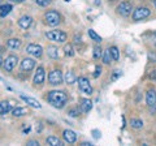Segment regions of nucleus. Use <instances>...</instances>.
Here are the masks:
<instances>
[{"label":"nucleus","mask_w":156,"mask_h":146,"mask_svg":"<svg viewBox=\"0 0 156 146\" xmlns=\"http://www.w3.org/2000/svg\"><path fill=\"white\" fill-rule=\"evenodd\" d=\"M47 100L55 108H62L68 102V94L62 90H52L47 94Z\"/></svg>","instance_id":"f257e3e1"},{"label":"nucleus","mask_w":156,"mask_h":146,"mask_svg":"<svg viewBox=\"0 0 156 146\" xmlns=\"http://www.w3.org/2000/svg\"><path fill=\"white\" fill-rule=\"evenodd\" d=\"M46 37L52 42H57V43H64L66 41V33L62 30H51L46 33Z\"/></svg>","instance_id":"f03ea898"},{"label":"nucleus","mask_w":156,"mask_h":146,"mask_svg":"<svg viewBox=\"0 0 156 146\" xmlns=\"http://www.w3.org/2000/svg\"><path fill=\"white\" fill-rule=\"evenodd\" d=\"M44 20H46L47 25L57 26V25H60V22H61V16L56 11H48L44 14Z\"/></svg>","instance_id":"7ed1b4c3"},{"label":"nucleus","mask_w":156,"mask_h":146,"mask_svg":"<svg viewBox=\"0 0 156 146\" xmlns=\"http://www.w3.org/2000/svg\"><path fill=\"white\" fill-rule=\"evenodd\" d=\"M77 82H78V87H80V90L82 91V93H85L86 95H91L92 94V86H91V84H90V81H89V78H86V77H78V80H77Z\"/></svg>","instance_id":"20e7f679"},{"label":"nucleus","mask_w":156,"mask_h":146,"mask_svg":"<svg viewBox=\"0 0 156 146\" xmlns=\"http://www.w3.org/2000/svg\"><path fill=\"white\" fill-rule=\"evenodd\" d=\"M131 12H133V5L130 2H121L117 5V13L121 14L122 17H129Z\"/></svg>","instance_id":"39448f33"},{"label":"nucleus","mask_w":156,"mask_h":146,"mask_svg":"<svg viewBox=\"0 0 156 146\" xmlns=\"http://www.w3.org/2000/svg\"><path fill=\"white\" fill-rule=\"evenodd\" d=\"M151 14V11L148 8H146V7H139V8H136L134 9V12H133V20L134 21H139V20H144V18H147L148 16Z\"/></svg>","instance_id":"423d86ee"},{"label":"nucleus","mask_w":156,"mask_h":146,"mask_svg":"<svg viewBox=\"0 0 156 146\" xmlns=\"http://www.w3.org/2000/svg\"><path fill=\"white\" fill-rule=\"evenodd\" d=\"M18 63V57L16 55H9L5 60L3 61V68L5 72H12L14 68H16Z\"/></svg>","instance_id":"0eeeda50"},{"label":"nucleus","mask_w":156,"mask_h":146,"mask_svg":"<svg viewBox=\"0 0 156 146\" xmlns=\"http://www.w3.org/2000/svg\"><path fill=\"white\" fill-rule=\"evenodd\" d=\"M48 82L51 85H60L62 84V73L58 69H53L48 75Z\"/></svg>","instance_id":"6e6552de"},{"label":"nucleus","mask_w":156,"mask_h":146,"mask_svg":"<svg viewBox=\"0 0 156 146\" xmlns=\"http://www.w3.org/2000/svg\"><path fill=\"white\" fill-rule=\"evenodd\" d=\"M26 52L29 53V55H31L34 57H37V59H39L42 55H43V48L39 46V45H35V43H31V45H29L26 47Z\"/></svg>","instance_id":"1a4fd4ad"},{"label":"nucleus","mask_w":156,"mask_h":146,"mask_svg":"<svg viewBox=\"0 0 156 146\" xmlns=\"http://www.w3.org/2000/svg\"><path fill=\"white\" fill-rule=\"evenodd\" d=\"M44 78H46V72H44V68L43 67H38L37 68V72L34 75V85H42L44 82Z\"/></svg>","instance_id":"9d476101"},{"label":"nucleus","mask_w":156,"mask_h":146,"mask_svg":"<svg viewBox=\"0 0 156 146\" xmlns=\"http://www.w3.org/2000/svg\"><path fill=\"white\" fill-rule=\"evenodd\" d=\"M34 67H35V61H34V59H30V57L22 59V61H21V71L22 72H30V71L34 69Z\"/></svg>","instance_id":"9b49d317"},{"label":"nucleus","mask_w":156,"mask_h":146,"mask_svg":"<svg viewBox=\"0 0 156 146\" xmlns=\"http://www.w3.org/2000/svg\"><path fill=\"white\" fill-rule=\"evenodd\" d=\"M62 138H64V141L68 144H74L77 141V133L74 132V130L65 129L64 132H62Z\"/></svg>","instance_id":"f8f14e48"},{"label":"nucleus","mask_w":156,"mask_h":146,"mask_svg":"<svg viewBox=\"0 0 156 146\" xmlns=\"http://www.w3.org/2000/svg\"><path fill=\"white\" fill-rule=\"evenodd\" d=\"M31 24H33V17H30V16H22V17H20V20H18V26L23 29V30L30 27Z\"/></svg>","instance_id":"ddd939ff"},{"label":"nucleus","mask_w":156,"mask_h":146,"mask_svg":"<svg viewBox=\"0 0 156 146\" xmlns=\"http://www.w3.org/2000/svg\"><path fill=\"white\" fill-rule=\"evenodd\" d=\"M146 103L148 107H155L156 106V91L154 89H151L146 94Z\"/></svg>","instance_id":"4468645a"},{"label":"nucleus","mask_w":156,"mask_h":146,"mask_svg":"<svg viewBox=\"0 0 156 146\" xmlns=\"http://www.w3.org/2000/svg\"><path fill=\"white\" fill-rule=\"evenodd\" d=\"M13 108H12V104L11 102L8 100H2L0 102V115H5L8 112H11Z\"/></svg>","instance_id":"2eb2a0df"},{"label":"nucleus","mask_w":156,"mask_h":146,"mask_svg":"<svg viewBox=\"0 0 156 146\" xmlns=\"http://www.w3.org/2000/svg\"><path fill=\"white\" fill-rule=\"evenodd\" d=\"M91 108H92V102L90 99H86V98L81 99V111L82 112L87 114L91 111Z\"/></svg>","instance_id":"dca6fc26"},{"label":"nucleus","mask_w":156,"mask_h":146,"mask_svg":"<svg viewBox=\"0 0 156 146\" xmlns=\"http://www.w3.org/2000/svg\"><path fill=\"white\" fill-rule=\"evenodd\" d=\"M29 114V111L26 107H14L12 110V115L14 118H21V116H25Z\"/></svg>","instance_id":"f3484780"},{"label":"nucleus","mask_w":156,"mask_h":146,"mask_svg":"<svg viewBox=\"0 0 156 146\" xmlns=\"http://www.w3.org/2000/svg\"><path fill=\"white\" fill-rule=\"evenodd\" d=\"M21 45H22V42L18 38H11V39L7 41V46L9 48H12V50H18L21 47Z\"/></svg>","instance_id":"a211bd4d"},{"label":"nucleus","mask_w":156,"mask_h":146,"mask_svg":"<svg viewBox=\"0 0 156 146\" xmlns=\"http://www.w3.org/2000/svg\"><path fill=\"white\" fill-rule=\"evenodd\" d=\"M21 99L22 100H25L26 103L29 104V106H31V107H34V108H41V103L37 100V99H34V98H30V97H26V95H21Z\"/></svg>","instance_id":"6ab92c4d"},{"label":"nucleus","mask_w":156,"mask_h":146,"mask_svg":"<svg viewBox=\"0 0 156 146\" xmlns=\"http://www.w3.org/2000/svg\"><path fill=\"white\" fill-rule=\"evenodd\" d=\"M46 142H47V145H50V146H61L62 145L61 140L57 138L56 136H50V137L46 140Z\"/></svg>","instance_id":"aec40b11"},{"label":"nucleus","mask_w":156,"mask_h":146,"mask_svg":"<svg viewBox=\"0 0 156 146\" xmlns=\"http://www.w3.org/2000/svg\"><path fill=\"white\" fill-rule=\"evenodd\" d=\"M12 9H13V7L11 5V4H4V5H2L0 7V17L8 16V14L12 12Z\"/></svg>","instance_id":"412c9836"},{"label":"nucleus","mask_w":156,"mask_h":146,"mask_svg":"<svg viewBox=\"0 0 156 146\" xmlns=\"http://www.w3.org/2000/svg\"><path fill=\"white\" fill-rule=\"evenodd\" d=\"M47 53L51 59H57L58 57V50L56 46H48L47 47Z\"/></svg>","instance_id":"4be33fe9"},{"label":"nucleus","mask_w":156,"mask_h":146,"mask_svg":"<svg viewBox=\"0 0 156 146\" xmlns=\"http://www.w3.org/2000/svg\"><path fill=\"white\" fill-rule=\"evenodd\" d=\"M130 126L134 129H140L143 126V121L140 119H131L130 120Z\"/></svg>","instance_id":"5701e85b"},{"label":"nucleus","mask_w":156,"mask_h":146,"mask_svg":"<svg viewBox=\"0 0 156 146\" xmlns=\"http://www.w3.org/2000/svg\"><path fill=\"white\" fill-rule=\"evenodd\" d=\"M101 57H103V63H104V64H111L112 60H113V59H112V55H111L109 48H107V50L104 51V55L101 56Z\"/></svg>","instance_id":"b1692460"},{"label":"nucleus","mask_w":156,"mask_h":146,"mask_svg":"<svg viewBox=\"0 0 156 146\" xmlns=\"http://www.w3.org/2000/svg\"><path fill=\"white\" fill-rule=\"evenodd\" d=\"M109 51H111V55H112V59H113L115 61H117L120 59V51H119V48H117L116 46H112L109 48Z\"/></svg>","instance_id":"393cba45"},{"label":"nucleus","mask_w":156,"mask_h":146,"mask_svg":"<svg viewBox=\"0 0 156 146\" xmlns=\"http://www.w3.org/2000/svg\"><path fill=\"white\" fill-rule=\"evenodd\" d=\"M89 37H90L94 42H98V43L101 42V37L99 35V34H96L94 30H92V29H89Z\"/></svg>","instance_id":"a878e982"},{"label":"nucleus","mask_w":156,"mask_h":146,"mask_svg":"<svg viewBox=\"0 0 156 146\" xmlns=\"http://www.w3.org/2000/svg\"><path fill=\"white\" fill-rule=\"evenodd\" d=\"M101 56H103V50H101V47L100 46H95L94 47V59L99 60Z\"/></svg>","instance_id":"bb28decb"},{"label":"nucleus","mask_w":156,"mask_h":146,"mask_svg":"<svg viewBox=\"0 0 156 146\" xmlns=\"http://www.w3.org/2000/svg\"><path fill=\"white\" fill-rule=\"evenodd\" d=\"M65 81H66V84H74L76 82V76L73 75V72H66V75H65Z\"/></svg>","instance_id":"cd10ccee"},{"label":"nucleus","mask_w":156,"mask_h":146,"mask_svg":"<svg viewBox=\"0 0 156 146\" xmlns=\"http://www.w3.org/2000/svg\"><path fill=\"white\" fill-rule=\"evenodd\" d=\"M64 52L66 56H73L74 55V50H73V46L70 45V43H68V45H65L64 47Z\"/></svg>","instance_id":"c85d7f7f"},{"label":"nucleus","mask_w":156,"mask_h":146,"mask_svg":"<svg viewBox=\"0 0 156 146\" xmlns=\"http://www.w3.org/2000/svg\"><path fill=\"white\" fill-rule=\"evenodd\" d=\"M52 0H35V3L38 4V5H41V7H47V5H50Z\"/></svg>","instance_id":"c756f323"},{"label":"nucleus","mask_w":156,"mask_h":146,"mask_svg":"<svg viewBox=\"0 0 156 146\" xmlns=\"http://www.w3.org/2000/svg\"><path fill=\"white\" fill-rule=\"evenodd\" d=\"M69 115L70 116H78V115H80V110L72 108V110H69Z\"/></svg>","instance_id":"7c9ffc66"},{"label":"nucleus","mask_w":156,"mask_h":146,"mask_svg":"<svg viewBox=\"0 0 156 146\" xmlns=\"http://www.w3.org/2000/svg\"><path fill=\"white\" fill-rule=\"evenodd\" d=\"M26 145H29V146H38L39 142H38V141H35V140H30V141H27V142H26Z\"/></svg>","instance_id":"2f4dec72"},{"label":"nucleus","mask_w":156,"mask_h":146,"mask_svg":"<svg viewBox=\"0 0 156 146\" xmlns=\"http://www.w3.org/2000/svg\"><path fill=\"white\" fill-rule=\"evenodd\" d=\"M92 136H94V138H99L100 137V132L98 129H94L92 130Z\"/></svg>","instance_id":"473e14b6"},{"label":"nucleus","mask_w":156,"mask_h":146,"mask_svg":"<svg viewBox=\"0 0 156 146\" xmlns=\"http://www.w3.org/2000/svg\"><path fill=\"white\" fill-rule=\"evenodd\" d=\"M148 57H150V60L151 61H156V53H154V52H151V53H148Z\"/></svg>","instance_id":"72a5a7b5"},{"label":"nucleus","mask_w":156,"mask_h":146,"mask_svg":"<svg viewBox=\"0 0 156 146\" xmlns=\"http://www.w3.org/2000/svg\"><path fill=\"white\" fill-rule=\"evenodd\" d=\"M121 76V73L119 72V71H116V73H115V75L113 76H112V81H116L117 78H119V77Z\"/></svg>","instance_id":"f704fd0d"},{"label":"nucleus","mask_w":156,"mask_h":146,"mask_svg":"<svg viewBox=\"0 0 156 146\" xmlns=\"http://www.w3.org/2000/svg\"><path fill=\"white\" fill-rule=\"evenodd\" d=\"M100 73H101V68H100V67H96V71H95V73H94V77L100 76Z\"/></svg>","instance_id":"c9c22d12"},{"label":"nucleus","mask_w":156,"mask_h":146,"mask_svg":"<svg viewBox=\"0 0 156 146\" xmlns=\"http://www.w3.org/2000/svg\"><path fill=\"white\" fill-rule=\"evenodd\" d=\"M150 78H152V80H156V72L155 71H152L150 73Z\"/></svg>","instance_id":"e433bc0d"},{"label":"nucleus","mask_w":156,"mask_h":146,"mask_svg":"<svg viewBox=\"0 0 156 146\" xmlns=\"http://www.w3.org/2000/svg\"><path fill=\"white\" fill-rule=\"evenodd\" d=\"M9 2H12V3H16V4H21V3H23L25 0H9Z\"/></svg>","instance_id":"4c0bfd02"},{"label":"nucleus","mask_w":156,"mask_h":146,"mask_svg":"<svg viewBox=\"0 0 156 146\" xmlns=\"http://www.w3.org/2000/svg\"><path fill=\"white\" fill-rule=\"evenodd\" d=\"M82 146H92V144H90V142H83V144H82Z\"/></svg>","instance_id":"58836bf2"},{"label":"nucleus","mask_w":156,"mask_h":146,"mask_svg":"<svg viewBox=\"0 0 156 146\" xmlns=\"http://www.w3.org/2000/svg\"><path fill=\"white\" fill-rule=\"evenodd\" d=\"M3 61H4V60H3V57L0 56V65H3Z\"/></svg>","instance_id":"ea45409f"},{"label":"nucleus","mask_w":156,"mask_h":146,"mask_svg":"<svg viewBox=\"0 0 156 146\" xmlns=\"http://www.w3.org/2000/svg\"><path fill=\"white\" fill-rule=\"evenodd\" d=\"M3 51H4V48H3V47H2V46H0V53H2V52H3Z\"/></svg>","instance_id":"a19ab883"},{"label":"nucleus","mask_w":156,"mask_h":146,"mask_svg":"<svg viewBox=\"0 0 156 146\" xmlns=\"http://www.w3.org/2000/svg\"><path fill=\"white\" fill-rule=\"evenodd\" d=\"M154 4H155V8H156V0H154Z\"/></svg>","instance_id":"79ce46f5"},{"label":"nucleus","mask_w":156,"mask_h":146,"mask_svg":"<svg viewBox=\"0 0 156 146\" xmlns=\"http://www.w3.org/2000/svg\"><path fill=\"white\" fill-rule=\"evenodd\" d=\"M2 2H3V0H0V4H2Z\"/></svg>","instance_id":"37998d69"},{"label":"nucleus","mask_w":156,"mask_h":146,"mask_svg":"<svg viewBox=\"0 0 156 146\" xmlns=\"http://www.w3.org/2000/svg\"><path fill=\"white\" fill-rule=\"evenodd\" d=\"M0 80H2V76H0Z\"/></svg>","instance_id":"c03bdc74"},{"label":"nucleus","mask_w":156,"mask_h":146,"mask_svg":"<svg viewBox=\"0 0 156 146\" xmlns=\"http://www.w3.org/2000/svg\"><path fill=\"white\" fill-rule=\"evenodd\" d=\"M155 35H156V33H155Z\"/></svg>","instance_id":"a18cd8bd"}]
</instances>
